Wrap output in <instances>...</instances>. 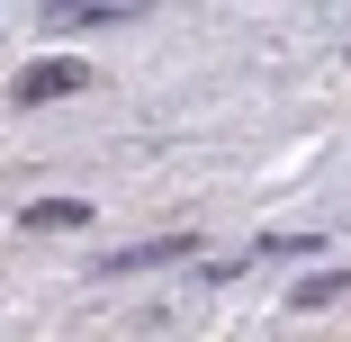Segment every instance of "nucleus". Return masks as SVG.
<instances>
[{
    "label": "nucleus",
    "instance_id": "obj_1",
    "mask_svg": "<svg viewBox=\"0 0 351 342\" xmlns=\"http://www.w3.org/2000/svg\"><path fill=\"white\" fill-rule=\"evenodd\" d=\"M82 82H90L82 63H63V54H54V63H27V73H19V99H27V108H36V99H73Z\"/></svg>",
    "mask_w": 351,
    "mask_h": 342
},
{
    "label": "nucleus",
    "instance_id": "obj_2",
    "mask_svg": "<svg viewBox=\"0 0 351 342\" xmlns=\"http://www.w3.org/2000/svg\"><path fill=\"white\" fill-rule=\"evenodd\" d=\"M63 234V225H90V208H82V198H36V208H27V234Z\"/></svg>",
    "mask_w": 351,
    "mask_h": 342
},
{
    "label": "nucleus",
    "instance_id": "obj_3",
    "mask_svg": "<svg viewBox=\"0 0 351 342\" xmlns=\"http://www.w3.org/2000/svg\"><path fill=\"white\" fill-rule=\"evenodd\" d=\"M342 289H351V270H315V280H298V289H289V306H333Z\"/></svg>",
    "mask_w": 351,
    "mask_h": 342
},
{
    "label": "nucleus",
    "instance_id": "obj_4",
    "mask_svg": "<svg viewBox=\"0 0 351 342\" xmlns=\"http://www.w3.org/2000/svg\"><path fill=\"white\" fill-rule=\"evenodd\" d=\"M171 252H189V234H162V243H135V252H117L108 270H145V261H171Z\"/></svg>",
    "mask_w": 351,
    "mask_h": 342
},
{
    "label": "nucleus",
    "instance_id": "obj_5",
    "mask_svg": "<svg viewBox=\"0 0 351 342\" xmlns=\"http://www.w3.org/2000/svg\"><path fill=\"white\" fill-rule=\"evenodd\" d=\"M63 27H108V19H135V10H99V0H90V10H54Z\"/></svg>",
    "mask_w": 351,
    "mask_h": 342
}]
</instances>
